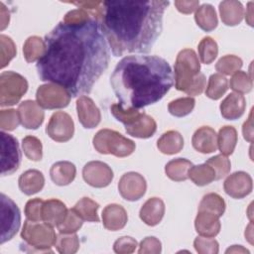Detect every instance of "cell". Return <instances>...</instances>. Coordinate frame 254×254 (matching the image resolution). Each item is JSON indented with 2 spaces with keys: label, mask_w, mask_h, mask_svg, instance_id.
Listing matches in <instances>:
<instances>
[{
  "label": "cell",
  "mask_w": 254,
  "mask_h": 254,
  "mask_svg": "<svg viewBox=\"0 0 254 254\" xmlns=\"http://www.w3.org/2000/svg\"><path fill=\"white\" fill-rule=\"evenodd\" d=\"M46 52L37 63L41 80L59 84L71 97L91 92L107 69L109 49L100 22L58 23L45 36Z\"/></svg>",
  "instance_id": "6da1fadb"
},
{
  "label": "cell",
  "mask_w": 254,
  "mask_h": 254,
  "mask_svg": "<svg viewBox=\"0 0 254 254\" xmlns=\"http://www.w3.org/2000/svg\"><path fill=\"white\" fill-rule=\"evenodd\" d=\"M169 1H103L99 22L114 57L151 51L163 30Z\"/></svg>",
  "instance_id": "7a4b0ae2"
},
{
  "label": "cell",
  "mask_w": 254,
  "mask_h": 254,
  "mask_svg": "<svg viewBox=\"0 0 254 254\" xmlns=\"http://www.w3.org/2000/svg\"><path fill=\"white\" fill-rule=\"evenodd\" d=\"M110 84L124 109H140L161 100L174 84L170 64L159 56H127L117 63Z\"/></svg>",
  "instance_id": "3957f363"
},
{
  "label": "cell",
  "mask_w": 254,
  "mask_h": 254,
  "mask_svg": "<svg viewBox=\"0 0 254 254\" xmlns=\"http://www.w3.org/2000/svg\"><path fill=\"white\" fill-rule=\"evenodd\" d=\"M200 64L194 51L182 50L175 64V86L188 95H199L206 86V78L199 72Z\"/></svg>",
  "instance_id": "277c9868"
},
{
  "label": "cell",
  "mask_w": 254,
  "mask_h": 254,
  "mask_svg": "<svg viewBox=\"0 0 254 254\" xmlns=\"http://www.w3.org/2000/svg\"><path fill=\"white\" fill-rule=\"evenodd\" d=\"M21 237L25 241L27 247L32 248L28 252H50L55 245L57 234L53 226L46 222H36L26 219L21 232Z\"/></svg>",
  "instance_id": "5b68a950"
},
{
  "label": "cell",
  "mask_w": 254,
  "mask_h": 254,
  "mask_svg": "<svg viewBox=\"0 0 254 254\" xmlns=\"http://www.w3.org/2000/svg\"><path fill=\"white\" fill-rule=\"evenodd\" d=\"M94 149L100 154H111L118 158L131 155L136 148L135 143L117 131L101 129L93 137Z\"/></svg>",
  "instance_id": "8992f818"
},
{
  "label": "cell",
  "mask_w": 254,
  "mask_h": 254,
  "mask_svg": "<svg viewBox=\"0 0 254 254\" xmlns=\"http://www.w3.org/2000/svg\"><path fill=\"white\" fill-rule=\"evenodd\" d=\"M28 90V81L21 74L9 70L0 74V105L12 106L20 101Z\"/></svg>",
  "instance_id": "52a82bcc"
},
{
  "label": "cell",
  "mask_w": 254,
  "mask_h": 254,
  "mask_svg": "<svg viewBox=\"0 0 254 254\" xmlns=\"http://www.w3.org/2000/svg\"><path fill=\"white\" fill-rule=\"evenodd\" d=\"M1 216V240L3 244L11 240L18 232L21 225V213L18 205L6 194L0 195Z\"/></svg>",
  "instance_id": "ba28073f"
},
{
  "label": "cell",
  "mask_w": 254,
  "mask_h": 254,
  "mask_svg": "<svg viewBox=\"0 0 254 254\" xmlns=\"http://www.w3.org/2000/svg\"><path fill=\"white\" fill-rule=\"evenodd\" d=\"M70 97L65 88L52 82L40 85L36 92L38 104L45 109L64 108L68 105Z\"/></svg>",
  "instance_id": "9c48e42d"
},
{
  "label": "cell",
  "mask_w": 254,
  "mask_h": 254,
  "mask_svg": "<svg viewBox=\"0 0 254 254\" xmlns=\"http://www.w3.org/2000/svg\"><path fill=\"white\" fill-rule=\"evenodd\" d=\"M21 151L18 140L11 134L1 132V175L15 173L21 164Z\"/></svg>",
  "instance_id": "30bf717a"
},
{
  "label": "cell",
  "mask_w": 254,
  "mask_h": 254,
  "mask_svg": "<svg viewBox=\"0 0 254 254\" xmlns=\"http://www.w3.org/2000/svg\"><path fill=\"white\" fill-rule=\"evenodd\" d=\"M46 133L56 142H66L72 138L74 124L72 118L64 111L55 112L46 127Z\"/></svg>",
  "instance_id": "8fae6325"
},
{
  "label": "cell",
  "mask_w": 254,
  "mask_h": 254,
  "mask_svg": "<svg viewBox=\"0 0 254 254\" xmlns=\"http://www.w3.org/2000/svg\"><path fill=\"white\" fill-rule=\"evenodd\" d=\"M147 183L142 175L136 172L124 174L118 183V190L121 196L129 201L140 199L146 192Z\"/></svg>",
  "instance_id": "7c38bea8"
},
{
  "label": "cell",
  "mask_w": 254,
  "mask_h": 254,
  "mask_svg": "<svg viewBox=\"0 0 254 254\" xmlns=\"http://www.w3.org/2000/svg\"><path fill=\"white\" fill-rule=\"evenodd\" d=\"M82 178L86 184L93 188H105L113 180L111 168L100 161H91L84 165Z\"/></svg>",
  "instance_id": "4fadbf2b"
},
{
  "label": "cell",
  "mask_w": 254,
  "mask_h": 254,
  "mask_svg": "<svg viewBox=\"0 0 254 254\" xmlns=\"http://www.w3.org/2000/svg\"><path fill=\"white\" fill-rule=\"evenodd\" d=\"M252 179L249 174L239 171L226 178L223 184L224 191L233 198H243L252 190Z\"/></svg>",
  "instance_id": "5bb4252c"
},
{
  "label": "cell",
  "mask_w": 254,
  "mask_h": 254,
  "mask_svg": "<svg viewBox=\"0 0 254 254\" xmlns=\"http://www.w3.org/2000/svg\"><path fill=\"white\" fill-rule=\"evenodd\" d=\"M76 111L78 120L84 128L92 129L100 123V110L90 97L86 95L79 96L76 100Z\"/></svg>",
  "instance_id": "9a60e30c"
},
{
  "label": "cell",
  "mask_w": 254,
  "mask_h": 254,
  "mask_svg": "<svg viewBox=\"0 0 254 254\" xmlns=\"http://www.w3.org/2000/svg\"><path fill=\"white\" fill-rule=\"evenodd\" d=\"M20 123L27 129H38L45 118V113L38 102L34 100H25L18 106Z\"/></svg>",
  "instance_id": "2e32d148"
},
{
  "label": "cell",
  "mask_w": 254,
  "mask_h": 254,
  "mask_svg": "<svg viewBox=\"0 0 254 254\" xmlns=\"http://www.w3.org/2000/svg\"><path fill=\"white\" fill-rule=\"evenodd\" d=\"M128 220V215L123 206L116 203L106 205L102 210L103 226L111 231L122 229Z\"/></svg>",
  "instance_id": "e0dca14e"
},
{
  "label": "cell",
  "mask_w": 254,
  "mask_h": 254,
  "mask_svg": "<svg viewBox=\"0 0 254 254\" xmlns=\"http://www.w3.org/2000/svg\"><path fill=\"white\" fill-rule=\"evenodd\" d=\"M191 144L197 152L202 154L212 153L217 149V135L212 128L202 126L193 133Z\"/></svg>",
  "instance_id": "ac0fdd59"
},
{
  "label": "cell",
  "mask_w": 254,
  "mask_h": 254,
  "mask_svg": "<svg viewBox=\"0 0 254 254\" xmlns=\"http://www.w3.org/2000/svg\"><path fill=\"white\" fill-rule=\"evenodd\" d=\"M246 101L242 94L237 92L229 93L220 103V113L227 120L240 118L245 111Z\"/></svg>",
  "instance_id": "d6986e66"
},
{
  "label": "cell",
  "mask_w": 254,
  "mask_h": 254,
  "mask_svg": "<svg viewBox=\"0 0 254 254\" xmlns=\"http://www.w3.org/2000/svg\"><path fill=\"white\" fill-rule=\"evenodd\" d=\"M65 204L56 198H51L44 201L42 208L43 221L51 226H58L64 221L67 214Z\"/></svg>",
  "instance_id": "ffe728a7"
},
{
  "label": "cell",
  "mask_w": 254,
  "mask_h": 254,
  "mask_svg": "<svg viewBox=\"0 0 254 254\" xmlns=\"http://www.w3.org/2000/svg\"><path fill=\"white\" fill-rule=\"evenodd\" d=\"M165 214V203L159 197H151L140 209V218L149 226L159 224Z\"/></svg>",
  "instance_id": "44dd1931"
},
{
  "label": "cell",
  "mask_w": 254,
  "mask_h": 254,
  "mask_svg": "<svg viewBox=\"0 0 254 254\" xmlns=\"http://www.w3.org/2000/svg\"><path fill=\"white\" fill-rule=\"evenodd\" d=\"M219 217L211 212L198 210L194 220V227L200 236L215 237L220 231Z\"/></svg>",
  "instance_id": "7402d4cb"
},
{
  "label": "cell",
  "mask_w": 254,
  "mask_h": 254,
  "mask_svg": "<svg viewBox=\"0 0 254 254\" xmlns=\"http://www.w3.org/2000/svg\"><path fill=\"white\" fill-rule=\"evenodd\" d=\"M157 130L156 121L146 113H142L138 119H136L130 125L125 126V131L130 136L147 139L152 137Z\"/></svg>",
  "instance_id": "603a6c76"
},
{
  "label": "cell",
  "mask_w": 254,
  "mask_h": 254,
  "mask_svg": "<svg viewBox=\"0 0 254 254\" xmlns=\"http://www.w3.org/2000/svg\"><path fill=\"white\" fill-rule=\"evenodd\" d=\"M18 185L23 193L32 195L42 190L45 185V178L44 175L38 170H28L19 177Z\"/></svg>",
  "instance_id": "cb8c5ba5"
},
{
  "label": "cell",
  "mask_w": 254,
  "mask_h": 254,
  "mask_svg": "<svg viewBox=\"0 0 254 254\" xmlns=\"http://www.w3.org/2000/svg\"><path fill=\"white\" fill-rule=\"evenodd\" d=\"M75 166L68 161H59L50 169V177L58 186H67L75 178Z\"/></svg>",
  "instance_id": "d4e9b609"
},
{
  "label": "cell",
  "mask_w": 254,
  "mask_h": 254,
  "mask_svg": "<svg viewBox=\"0 0 254 254\" xmlns=\"http://www.w3.org/2000/svg\"><path fill=\"white\" fill-rule=\"evenodd\" d=\"M219 13L223 24L226 26H236L243 19V6L239 1L227 0L219 3Z\"/></svg>",
  "instance_id": "484cf974"
},
{
  "label": "cell",
  "mask_w": 254,
  "mask_h": 254,
  "mask_svg": "<svg viewBox=\"0 0 254 254\" xmlns=\"http://www.w3.org/2000/svg\"><path fill=\"white\" fill-rule=\"evenodd\" d=\"M184 147V138L178 131L165 132L157 141V148L163 154L173 155L179 153Z\"/></svg>",
  "instance_id": "4316f807"
},
{
  "label": "cell",
  "mask_w": 254,
  "mask_h": 254,
  "mask_svg": "<svg viewBox=\"0 0 254 254\" xmlns=\"http://www.w3.org/2000/svg\"><path fill=\"white\" fill-rule=\"evenodd\" d=\"M194 20L197 26L205 32H210L217 27L216 12L210 4H202L198 6L194 14Z\"/></svg>",
  "instance_id": "83f0119b"
},
{
  "label": "cell",
  "mask_w": 254,
  "mask_h": 254,
  "mask_svg": "<svg viewBox=\"0 0 254 254\" xmlns=\"http://www.w3.org/2000/svg\"><path fill=\"white\" fill-rule=\"evenodd\" d=\"M192 163L184 158L171 160L165 166V173L169 179L175 182H183L189 179L188 173Z\"/></svg>",
  "instance_id": "f1b7e54d"
},
{
  "label": "cell",
  "mask_w": 254,
  "mask_h": 254,
  "mask_svg": "<svg viewBox=\"0 0 254 254\" xmlns=\"http://www.w3.org/2000/svg\"><path fill=\"white\" fill-rule=\"evenodd\" d=\"M237 143V131L232 126H224L219 129L217 135V148L224 156L233 153Z\"/></svg>",
  "instance_id": "f546056e"
},
{
  "label": "cell",
  "mask_w": 254,
  "mask_h": 254,
  "mask_svg": "<svg viewBox=\"0 0 254 254\" xmlns=\"http://www.w3.org/2000/svg\"><path fill=\"white\" fill-rule=\"evenodd\" d=\"M46 52L45 41L38 37L32 36L29 37L23 46V54L27 63H33L39 61Z\"/></svg>",
  "instance_id": "4dcf8cb0"
},
{
  "label": "cell",
  "mask_w": 254,
  "mask_h": 254,
  "mask_svg": "<svg viewBox=\"0 0 254 254\" xmlns=\"http://www.w3.org/2000/svg\"><path fill=\"white\" fill-rule=\"evenodd\" d=\"M189 178L196 186L202 187L210 184L215 180L214 170L206 163L197 166H191L188 173Z\"/></svg>",
  "instance_id": "1f68e13d"
},
{
  "label": "cell",
  "mask_w": 254,
  "mask_h": 254,
  "mask_svg": "<svg viewBox=\"0 0 254 254\" xmlns=\"http://www.w3.org/2000/svg\"><path fill=\"white\" fill-rule=\"evenodd\" d=\"M72 208L83 220L90 222L99 221V217L97 215L99 204L89 197H82L74 204Z\"/></svg>",
  "instance_id": "d6a6232c"
},
{
  "label": "cell",
  "mask_w": 254,
  "mask_h": 254,
  "mask_svg": "<svg viewBox=\"0 0 254 254\" xmlns=\"http://www.w3.org/2000/svg\"><path fill=\"white\" fill-rule=\"evenodd\" d=\"M228 89L227 78L220 73H213L209 76L208 83L205 89V95L213 100H217Z\"/></svg>",
  "instance_id": "836d02e7"
},
{
  "label": "cell",
  "mask_w": 254,
  "mask_h": 254,
  "mask_svg": "<svg viewBox=\"0 0 254 254\" xmlns=\"http://www.w3.org/2000/svg\"><path fill=\"white\" fill-rule=\"evenodd\" d=\"M198 210L208 211L220 217L225 211V201L219 194L210 192L203 195L199 202Z\"/></svg>",
  "instance_id": "e575fe53"
},
{
  "label": "cell",
  "mask_w": 254,
  "mask_h": 254,
  "mask_svg": "<svg viewBox=\"0 0 254 254\" xmlns=\"http://www.w3.org/2000/svg\"><path fill=\"white\" fill-rule=\"evenodd\" d=\"M54 246L62 254H73L79 248V240L75 233H60Z\"/></svg>",
  "instance_id": "d590c367"
},
{
  "label": "cell",
  "mask_w": 254,
  "mask_h": 254,
  "mask_svg": "<svg viewBox=\"0 0 254 254\" xmlns=\"http://www.w3.org/2000/svg\"><path fill=\"white\" fill-rule=\"evenodd\" d=\"M198 56L202 64H211L218 54V47L216 42L210 37H204L197 46Z\"/></svg>",
  "instance_id": "8d00e7d4"
},
{
  "label": "cell",
  "mask_w": 254,
  "mask_h": 254,
  "mask_svg": "<svg viewBox=\"0 0 254 254\" xmlns=\"http://www.w3.org/2000/svg\"><path fill=\"white\" fill-rule=\"evenodd\" d=\"M195 104V100L191 96L182 97L175 100H172L168 104L169 112L176 117H184L190 114Z\"/></svg>",
  "instance_id": "74e56055"
},
{
  "label": "cell",
  "mask_w": 254,
  "mask_h": 254,
  "mask_svg": "<svg viewBox=\"0 0 254 254\" xmlns=\"http://www.w3.org/2000/svg\"><path fill=\"white\" fill-rule=\"evenodd\" d=\"M22 149L26 157L31 161H41L43 158L42 142L35 136H26L23 138Z\"/></svg>",
  "instance_id": "f35d334b"
},
{
  "label": "cell",
  "mask_w": 254,
  "mask_h": 254,
  "mask_svg": "<svg viewBox=\"0 0 254 254\" xmlns=\"http://www.w3.org/2000/svg\"><path fill=\"white\" fill-rule=\"evenodd\" d=\"M243 63L242 60L234 55H227L219 59V61L215 64V68L220 74H225V75H230L238 71Z\"/></svg>",
  "instance_id": "ab89813d"
},
{
  "label": "cell",
  "mask_w": 254,
  "mask_h": 254,
  "mask_svg": "<svg viewBox=\"0 0 254 254\" xmlns=\"http://www.w3.org/2000/svg\"><path fill=\"white\" fill-rule=\"evenodd\" d=\"M230 88L236 91L237 93L243 94V93H248L251 91L253 87V81L252 77L248 75L247 72L239 70L233 73L232 77L230 78L229 82Z\"/></svg>",
  "instance_id": "60d3db41"
},
{
  "label": "cell",
  "mask_w": 254,
  "mask_h": 254,
  "mask_svg": "<svg viewBox=\"0 0 254 254\" xmlns=\"http://www.w3.org/2000/svg\"><path fill=\"white\" fill-rule=\"evenodd\" d=\"M110 111L113 117L117 120L123 123L125 126L130 125L133 123L136 119L140 117L142 114L138 109H124L121 107L119 103H114L110 106Z\"/></svg>",
  "instance_id": "b9f144b4"
},
{
  "label": "cell",
  "mask_w": 254,
  "mask_h": 254,
  "mask_svg": "<svg viewBox=\"0 0 254 254\" xmlns=\"http://www.w3.org/2000/svg\"><path fill=\"white\" fill-rule=\"evenodd\" d=\"M83 219L70 208L67 210V214L64 221L60 223L57 227L60 233H75L82 226Z\"/></svg>",
  "instance_id": "7bdbcfd3"
},
{
  "label": "cell",
  "mask_w": 254,
  "mask_h": 254,
  "mask_svg": "<svg viewBox=\"0 0 254 254\" xmlns=\"http://www.w3.org/2000/svg\"><path fill=\"white\" fill-rule=\"evenodd\" d=\"M205 163L214 170L215 180H220L225 177L231 169V163L229 159L222 154L209 158Z\"/></svg>",
  "instance_id": "ee69618b"
},
{
  "label": "cell",
  "mask_w": 254,
  "mask_h": 254,
  "mask_svg": "<svg viewBox=\"0 0 254 254\" xmlns=\"http://www.w3.org/2000/svg\"><path fill=\"white\" fill-rule=\"evenodd\" d=\"M1 45V68H4L16 56V46L12 39L6 35H0Z\"/></svg>",
  "instance_id": "f6af8a7d"
},
{
  "label": "cell",
  "mask_w": 254,
  "mask_h": 254,
  "mask_svg": "<svg viewBox=\"0 0 254 254\" xmlns=\"http://www.w3.org/2000/svg\"><path fill=\"white\" fill-rule=\"evenodd\" d=\"M20 123L18 110L15 109H2L0 111V128L2 131H13Z\"/></svg>",
  "instance_id": "bcb514c9"
},
{
  "label": "cell",
  "mask_w": 254,
  "mask_h": 254,
  "mask_svg": "<svg viewBox=\"0 0 254 254\" xmlns=\"http://www.w3.org/2000/svg\"><path fill=\"white\" fill-rule=\"evenodd\" d=\"M193 246L199 254H216L219 250L218 242L213 237L197 236L193 241Z\"/></svg>",
  "instance_id": "7dc6e473"
},
{
  "label": "cell",
  "mask_w": 254,
  "mask_h": 254,
  "mask_svg": "<svg viewBox=\"0 0 254 254\" xmlns=\"http://www.w3.org/2000/svg\"><path fill=\"white\" fill-rule=\"evenodd\" d=\"M44 201L45 200H43L40 197L32 198L27 201V203L25 205V215L28 220L36 221V222L43 220L42 208H43Z\"/></svg>",
  "instance_id": "c3c4849f"
},
{
  "label": "cell",
  "mask_w": 254,
  "mask_h": 254,
  "mask_svg": "<svg viewBox=\"0 0 254 254\" xmlns=\"http://www.w3.org/2000/svg\"><path fill=\"white\" fill-rule=\"evenodd\" d=\"M137 241L130 236H122L118 238L113 244V250L118 254L133 253L137 247Z\"/></svg>",
  "instance_id": "681fc988"
},
{
  "label": "cell",
  "mask_w": 254,
  "mask_h": 254,
  "mask_svg": "<svg viewBox=\"0 0 254 254\" xmlns=\"http://www.w3.org/2000/svg\"><path fill=\"white\" fill-rule=\"evenodd\" d=\"M162 251V244L161 241L154 237V236H149L144 238L139 246L138 253L140 254H145V253H151V254H158L161 253Z\"/></svg>",
  "instance_id": "f907efd6"
},
{
  "label": "cell",
  "mask_w": 254,
  "mask_h": 254,
  "mask_svg": "<svg viewBox=\"0 0 254 254\" xmlns=\"http://www.w3.org/2000/svg\"><path fill=\"white\" fill-rule=\"evenodd\" d=\"M89 14L83 9H75L71 10L68 13H66L63 19L65 23H77V22H83L87 19H89Z\"/></svg>",
  "instance_id": "816d5d0a"
},
{
  "label": "cell",
  "mask_w": 254,
  "mask_h": 254,
  "mask_svg": "<svg viewBox=\"0 0 254 254\" xmlns=\"http://www.w3.org/2000/svg\"><path fill=\"white\" fill-rule=\"evenodd\" d=\"M175 6L178 11L184 14H190L199 6L198 1H175Z\"/></svg>",
  "instance_id": "f5cc1de1"
},
{
  "label": "cell",
  "mask_w": 254,
  "mask_h": 254,
  "mask_svg": "<svg viewBox=\"0 0 254 254\" xmlns=\"http://www.w3.org/2000/svg\"><path fill=\"white\" fill-rule=\"evenodd\" d=\"M242 133L245 140L248 142H252L253 140V128H252V110L249 114L248 119L244 122L242 127Z\"/></svg>",
  "instance_id": "db71d44e"
},
{
  "label": "cell",
  "mask_w": 254,
  "mask_h": 254,
  "mask_svg": "<svg viewBox=\"0 0 254 254\" xmlns=\"http://www.w3.org/2000/svg\"><path fill=\"white\" fill-rule=\"evenodd\" d=\"M0 7H1V30H4L9 25L10 16H9L8 10L6 9L3 3H0Z\"/></svg>",
  "instance_id": "11a10c76"
},
{
  "label": "cell",
  "mask_w": 254,
  "mask_h": 254,
  "mask_svg": "<svg viewBox=\"0 0 254 254\" xmlns=\"http://www.w3.org/2000/svg\"><path fill=\"white\" fill-rule=\"evenodd\" d=\"M229 252H244V253H249L248 250L244 249V248H243L242 246H240V245H238V247H237V245H233L231 248H228V249L226 250V253H229Z\"/></svg>",
  "instance_id": "9f6ffc18"
}]
</instances>
